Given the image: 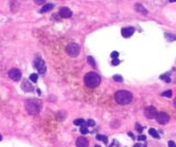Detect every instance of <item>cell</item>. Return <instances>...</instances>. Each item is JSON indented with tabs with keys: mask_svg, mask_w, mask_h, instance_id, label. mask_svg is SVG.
<instances>
[{
	"mask_svg": "<svg viewBox=\"0 0 176 147\" xmlns=\"http://www.w3.org/2000/svg\"><path fill=\"white\" fill-rule=\"evenodd\" d=\"M73 16V12L69 8H66V7H63V8H60V16L62 18H64V19H67V18H71Z\"/></svg>",
	"mask_w": 176,
	"mask_h": 147,
	"instance_id": "10",
	"label": "cell"
},
{
	"mask_svg": "<svg viewBox=\"0 0 176 147\" xmlns=\"http://www.w3.org/2000/svg\"><path fill=\"white\" fill-rule=\"evenodd\" d=\"M118 56H119V53H118V52H112V53H111V57H112V58H118Z\"/></svg>",
	"mask_w": 176,
	"mask_h": 147,
	"instance_id": "29",
	"label": "cell"
},
{
	"mask_svg": "<svg viewBox=\"0 0 176 147\" xmlns=\"http://www.w3.org/2000/svg\"><path fill=\"white\" fill-rule=\"evenodd\" d=\"M135 129H137V131L139 132V133H142L143 127H142V126H141V125H140L139 123H137V124H135Z\"/></svg>",
	"mask_w": 176,
	"mask_h": 147,
	"instance_id": "26",
	"label": "cell"
},
{
	"mask_svg": "<svg viewBox=\"0 0 176 147\" xmlns=\"http://www.w3.org/2000/svg\"><path fill=\"white\" fill-rule=\"evenodd\" d=\"M30 80H32V82L38 81V75L36 74H31L30 75Z\"/></svg>",
	"mask_w": 176,
	"mask_h": 147,
	"instance_id": "23",
	"label": "cell"
},
{
	"mask_svg": "<svg viewBox=\"0 0 176 147\" xmlns=\"http://www.w3.org/2000/svg\"><path fill=\"white\" fill-rule=\"evenodd\" d=\"M53 7H54V5H52V3H47V5H43V7L41 8L40 12H41V13H45V12H47V11L52 10V9H53Z\"/></svg>",
	"mask_w": 176,
	"mask_h": 147,
	"instance_id": "14",
	"label": "cell"
},
{
	"mask_svg": "<svg viewBox=\"0 0 176 147\" xmlns=\"http://www.w3.org/2000/svg\"><path fill=\"white\" fill-rule=\"evenodd\" d=\"M155 120L157 121L159 124H166L170 121V115L167 113H165V112H159L156 118H155Z\"/></svg>",
	"mask_w": 176,
	"mask_h": 147,
	"instance_id": "6",
	"label": "cell"
},
{
	"mask_svg": "<svg viewBox=\"0 0 176 147\" xmlns=\"http://www.w3.org/2000/svg\"><path fill=\"white\" fill-rule=\"evenodd\" d=\"M128 135H129L130 137H132V138L134 139V136H133V134H132V133H130V132H129V133H128Z\"/></svg>",
	"mask_w": 176,
	"mask_h": 147,
	"instance_id": "33",
	"label": "cell"
},
{
	"mask_svg": "<svg viewBox=\"0 0 176 147\" xmlns=\"http://www.w3.org/2000/svg\"><path fill=\"white\" fill-rule=\"evenodd\" d=\"M76 146L77 147H88L89 146V142H88L87 138H85L84 136H80L76 139Z\"/></svg>",
	"mask_w": 176,
	"mask_h": 147,
	"instance_id": "12",
	"label": "cell"
},
{
	"mask_svg": "<svg viewBox=\"0 0 176 147\" xmlns=\"http://www.w3.org/2000/svg\"><path fill=\"white\" fill-rule=\"evenodd\" d=\"M148 133H150V135H151V136H153L154 138H160V135H159V133L156 132V130H154V129H150V130H148Z\"/></svg>",
	"mask_w": 176,
	"mask_h": 147,
	"instance_id": "16",
	"label": "cell"
},
{
	"mask_svg": "<svg viewBox=\"0 0 176 147\" xmlns=\"http://www.w3.org/2000/svg\"><path fill=\"white\" fill-rule=\"evenodd\" d=\"M134 33V27H123L122 30H121V34H122V36L123 38H130L132 36V34Z\"/></svg>",
	"mask_w": 176,
	"mask_h": 147,
	"instance_id": "11",
	"label": "cell"
},
{
	"mask_svg": "<svg viewBox=\"0 0 176 147\" xmlns=\"http://www.w3.org/2000/svg\"><path fill=\"white\" fill-rule=\"evenodd\" d=\"M134 147H146V144H140V143H138L134 145Z\"/></svg>",
	"mask_w": 176,
	"mask_h": 147,
	"instance_id": "31",
	"label": "cell"
},
{
	"mask_svg": "<svg viewBox=\"0 0 176 147\" xmlns=\"http://www.w3.org/2000/svg\"><path fill=\"white\" fill-rule=\"evenodd\" d=\"M119 63H120V60L118 59V58H113V59H112V65L113 66L119 65Z\"/></svg>",
	"mask_w": 176,
	"mask_h": 147,
	"instance_id": "27",
	"label": "cell"
},
{
	"mask_svg": "<svg viewBox=\"0 0 176 147\" xmlns=\"http://www.w3.org/2000/svg\"><path fill=\"white\" fill-rule=\"evenodd\" d=\"M34 2L36 5H44L45 3V0H34Z\"/></svg>",
	"mask_w": 176,
	"mask_h": 147,
	"instance_id": "28",
	"label": "cell"
},
{
	"mask_svg": "<svg viewBox=\"0 0 176 147\" xmlns=\"http://www.w3.org/2000/svg\"><path fill=\"white\" fill-rule=\"evenodd\" d=\"M168 2H170V3H173V2H176V0H170Z\"/></svg>",
	"mask_w": 176,
	"mask_h": 147,
	"instance_id": "34",
	"label": "cell"
},
{
	"mask_svg": "<svg viewBox=\"0 0 176 147\" xmlns=\"http://www.w3.org/2000/svg\"><path fill=\"white\" fill-rule=\"evenodd\" d=\"M144 115H145L148 119L152 120V119H155V118H156L157 111H156V109L154 108L153 105H148V107H146L145 110H144Z\"/></svg>",
	"mask_w": 176,
	"mask_h": 147,
	"instance_id": "5",
	"label": "cell"
},
{
	"mask_svg": "<svg viewBox=\"0 0 176 147\" xmlns=\"http://www.w3.org/2000/svg\"><path fill=\"white\" fill-rule=\"evenodd\" d=\"M162 96H163V97H167V98H170V97H172V91H170V90L164 91V92H162Z\"/></svg>",
	"mask_w": 176,
	"mask_h": 147,
	"instance_id": "24",
	"label": "cell"
},
{
	"mask_svg": "<svg viewBox=\"0 0 176 147\" xmlns=\"http://www.w3.org/2000/svg\"><path fill=\"white\" fill-rule=\"evenodd\" d=\"M95 147H100V146H99V145H96V146H95Z\"/></svg>",
	"mask_w": 176,
	"mask_h": 147,
	"instance_id": "37",
	"label": "cell"
},
{
	"mask_svg": "<svg viewBox=\"0 0 176 147\" xmlns=\"http://www.w3.org/2000/svg\"><path fill=\"white\" fill-rule=\"evenodd\" d=\"M79 45L76 43H69L67 46H66V53L68 54V56L71 57H76L79 54Z\"/></svg>",
	"mask_w": 176,
	"mask_h": 147,
	"instance_id": "4",
	"label": "cell"
},
{
	"mask_svg": "<svg viewBox=\"0 0 176 147\" xmlns=\"http://www.w3.org/2000/svg\"><path fill=\"white\" fill-rule=\"evenodd\" d=\"M21 76H22L21 71L18 68H12V69L9 70V77L12 80H14V81H19L21 79Z\"/></svg>",
	"mask_w": 176,
	"mask_h": 147,
	"instance_id": "7",
	"label": "cell"
},
{
	"mask_svg": "<svg viewBox=\"0 0 176 147\" xmlns=\"http://www.w3.org/2000/svg\"><path fill=\"white\" fill-rule=\"evenodd\" d=\"M112 79H113L115 81H117V82H121L122 80H123V78H122L120 75H115V76L112 77Z\"/></svg>",
	"mask_w": 176,
	"mask_h": 147,
	"instance_id": "22",
	"label": "cell"
},
{
	"mask_svg": "<svg viewBox=\"0 0 176 147\" xmlns=\"http://www.w3.org/2000/svg\"><path fill=\"white\" fill-rule=\"evenodd\" d=\"M168 147H176V144L173 141H170L168 142Z\"/></svg>",
	"mask_w": 176,
	"mask_h": 147,
	"instance_id": "30",
	"label": "cell"
},
{
	"mask_svg": "<svg viewBox=\"0 0 176 147\" xmlns=\"http://www.w3.org/2000/svg\"><path fill=\"white\" fill-rule=\"evenodd\" d=\"M21 88L23 91H25V92H32L33 89L34 88L32 87V85H31V82L27 80V79H23V81L21 83Z\"/></svg>",
	"mask_w": 176,
	"mask_h": 147,
	"instance_id": "9",
	"label": "cell"
},
{
	"mask_svg": "<svg viewBox=\"0 0 176 147\" xmlns=\"http://www.w3.org/2000/svg\"><path fill=\"white\" fill-rule=\"evenodd\" d=\"M132 99H133L132 93L126 90H120L115 93V100L117 101V103L122 104V105L129 104L132 101Z\"/></svg>",
	"mask_w": 176,
	"mask_h": 147,
	"instance_id": "1",
	"label": "cell"
},
{
	"mask_svg": "<svg viewBox=\"0 0 176 147\" xmlns=\"http://www.w3.org/2000/svg\"><path fill=\"white\" fill-rule=\"evenodd\" d=\"M34 67L38 69L41 74H44L46 71V66H45V63L41 58H36L34 60Z\"/></svg>",
	"mask_w": 176,
	"mask_h": 147,
	"instance_id": "8",
	"label": "cell"
},
{
	"mask_svg": "<svg viewBox=\"0 0 176 147\" xmlns=\"http://www.w3.org/2000/svg\"><path fill=\"white\" fill-rule=\"evenodd\" d=\"M174 105H175V108H176V98H175V100H174Z\"/></svg>",
	"mask_w": 176,
	"mask_h": 147,
	"instance_id": "35",
	"label": "cell"
},
{
	"mask_svg": "<svg viewBox=\"0 0 176 147\" xmlns=\"http://www.w3.org/2000/svg\"><path fill=\"white\" fill-rule=\"evenodd\" d=\"M96 138L99 139V141H104V144H108V138H107V136H104V135H97Z\"/></svg>",
	"mask_w": 176,
	"mask_h": 147,
	"instance_id": "17",
	"label": "cell"
},
{
	"mask_svg": "<svg viewBox=\"0 0 176 147\" xmlns=\"http://www.w3.org/2000/svg\"><path fill=\"white\" fill-rule=\"evenodd\" d=\"M86 122L82 120V119H77V120L74 121V124L75 125H82V124H85Z\"/></svg>",
	"mask_w": 176,
	"mask_h": 147,
	"instance_id": "21",
	"label": "cell"
},
{
	"mask_svg": "<svg viewBox=\"0 0 176 147\" xmlns=\"http://www.w3.org/2000/svg\"><path fill=\"white\" fill-rule=\"evenodd\" d=\"M87 62L89 63V65L93 66V67H96V63H95V59H94L91 56H88L87 57Z\"/></svg>",
	"mask_w": 176,
	"mask_h": 147,
	"instance_id": "18",
	"label": "cell"
},
{
	"mask_svg": "<svg viewBox=\"0 0 176 147\" xmlns=\"http://www.w3.org/2000/svg\"><path fill=\"white\" fill-rule=\"evenodd\" d=\"M95 124H96V123H95L94 120H88L87 122L85 123V125H88V126H95Z\"/></svg>",
	"mask_w": 176,
	"mask_h": 147,
	"instance_id": "25",
	"label": "cell"
},
{
	"mask_svg": "<svg viewBox=\"0 0 176 147\" xmlns=\"http://www.w3.org/2000/svg\"><path fill=\"white\" fill-rule=\"evenodd\" d=\"M24 107H25V110L28 111V113H30V114H38V112L41 111L42 103H41V101L33 99V100H27L25 103H24Z\"/></svg>",
	"mask_w": 176,
	"mask_h": 147,
	"instance_id": "3",
	"label": "cell"
},
{
	"mask_svg": "<svg viewBox=\"0 0 176 147\" xmlns=\"http://www.w3.org/2000/svg\"><path fill=\"white\" fill-rule=\"evenodd\" d=\"M100 76H99L98 74H96V72H88L87 75L85 76L84 78V81H85V85L89 88H96L99 86V83H100Z\"/></svg>",
	"mask_w": 176,
	"mask_h": 147,
	"instance_id": "2",
	"label": "cell"
},
{
	"mask_svg": "<svg viewBox=\"0 0 176 147\" xmlns=\"http://www.w3.org/2000/svg\"><path fill=\"white\" fill-rule=\"evenodd\" d=\"M0 141H2V136L1 135H0Z\"/></svg>",
	"mask_w": 176,
	"mask_h": 147,
	"instance_id": "36",
	"label": "cell"
},
{
	"mask_svg": "<svg viewBox=\"0 0 176 147\" xmlns=\"http://www.w3.org/2000/svg\"><path fill=\"white\" fill-rule=\"evenodd\" d=\"M165 38L167 41H176V35L175 34H172V33H165Z\"/></svg>",
	"mask_w": 176,
	"mask_h": 147,
	"instance_id": "15",
	"label": "cell"
},
{
	"mask_svg": "<svg viewBox=\"0 0 176 147\" xmlns=\"http://www.w3.org/2000/svg\"><path fill=\"white\" fill-rule=\"evenodd\" d=\"M138 139H139V141H145V139H146V137L144 136V135H140V136L138 137Z\"/></svg>",
	"mask_w": 176,
	"mask_h": 147,
	"instance_id": "32",
	"label": "cell"
},
{
	"mask_svg": "<svg viewBox=\"0 0 176 147\" xmlns=\"http://www.w3.org/2000/svg\"><path fill=\"white\" fill-rule=\"evenodd\" d=\"M134 9H135V11L137 12H139V13H142V14H148V10L143 7L141 3H135V5H134Z\"/></svg>",
	"mask_w": 176,
	"mask_h": 147,
	"instance_id": "13",
	"label": "cell"
},
{
	"mask_svg": "<svg viewBox=\"0 0 176 147\" xmlns=\"http://www.w3.org/2000/svg\"><path fill=\"white\" fill-rule=\"evenodd\" d=\"M80 133H82V134H88V133H89V132H88V129L86 127L85 124L80 125Z\"/></svg>",
	"mask_w": 176,
	"mask_h": 147,
	"instance_id": "20",
	"label": "cell"
},
{
	"mask_svg": "<svg viewBox=\"0 0 176 147\" xmlns=\"http://www.w3.org/2000/svg\"><path fill=\"white\" fill-rule=\"evenodd\" d=\"M161 79H163V80L166 82H170V74H164V75H162V76H161Z\"/></svg>",
	"mask_w": 176,
	"mask_h": 147,
	"instance_id": "19",
	"label": "cell"
}]
</instances>
